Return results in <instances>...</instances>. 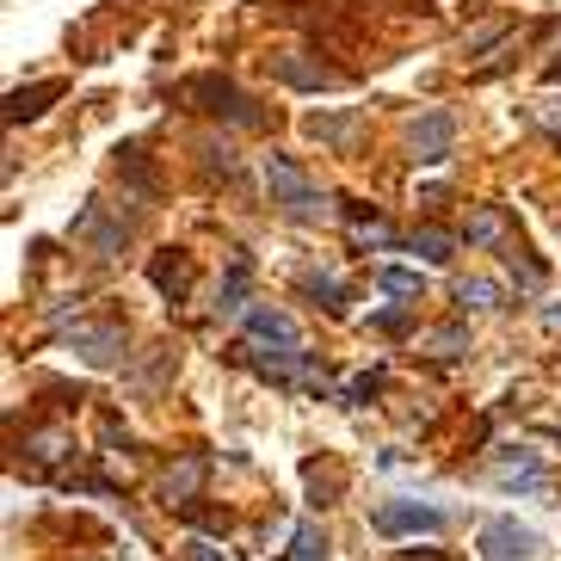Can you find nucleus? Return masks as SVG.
<instances>
[{
	"label": "nucleus",
	"instance_id": "4468645a",
	"mask_svg": "<svg viewBox=\"0 0 561 561\" xmlns=\"http://www.w3.org/2000/svg\"><path fill=\"white\" fill-rule=\"evenodd\" d=\"M500 241H506V210L500 204L469 216V248H500Z\"/></svg>",
	"mask_w": 561,
	"mask_h": 561
},
{
	"label": "nucleus",
	"instance_id": "7ed1b4c3",
	"mask_svg": "<svg viewBox=\"0 0 561 561\" xmlns=\"http://www.w3.org/2000/svg\"><path fill=\"white\" fill-rule=\"evenodd\" d=\"M476 549L481 561H537V530H525L518 518H488Z\"/></svg>",
	"mask_w": 561,
	"mask_h": 561
},
{
	"label": "nucleus",
	"instance_id": "1a4fd4ad",
	"mask_svg": "<svg viewBox=\"0 0 561 561\" xmlns=\"http://www.w3.org/2000/svg\"><path fill=\"white\" fill-rule=\"evenodd\" d=\"M75 346H81L87 364H112L117 352H124V328H117V321H105V328H81L75 333Z\"/></svg>",
	"mask_w": 561,
	"mask_h": 561
},
{
	"label": "nucleus",
	"instance_id": "f257e3e1",
	"mask_svg": "<svg viewBox=\"0 0 561 561\" xmlns=\"http://www.w3.org/2000/svg\"><path fill=\"white\" fill-rule=\"evenodd\" d=\"M265 192H272V204H278L284 216H297V222H309V216L321 210V192L309 185V173H302L290 154H272V161H265Z\"/></svg>",
	"mask_w": 561,
	"mask_h": 561
},
{
	"label": "nucleus",
	"instance_id": "f03ea898",
	"mask_svg": "<svg viewBox=\"0 0 561 561\" xmlns=\"http://www.w3.org/2000/svg\"><path fill=\"white\" fill-rule=\"evenodd\" d=\"M185 100H198L204 112H216V117H234V124H248V130H253V124H265L260 105H253L234 81H222V75H198V81H185Z\"/></svg>",
	"mask_w": 561,
	"mask_h": 561
},
{
	"label": "nucleus",
	"instance_id": "b1692460",
	"mask_svg": "<svg viewBox=\"0 0 561 561\" xmlns=\"http://www.w3.org/2000/svg\"><path fill=\"white\" fill-rule=\"evenodd\" d=\"M396 561H445V556H438V549H401Z\"/></svg>",
	"mask_w": 561,
	"mask_h": 561
},
{
	"label": "nucleus",
	"instance_id": "6ab92c4d",
	"mask_svg": "<svg viewBox=\"0 0 561 561\" xmlns=\"http://www.w3.org/2000/svg\"><path fill=\"white\" fill-rule=\"evenodd\" d=\"M204 167H210V173H222V180H229V173H234V167H241V161H234V149H229V142H204Z\"/></svg>",
	"mask_w": 561,
	"mask_h": 561
},
{
	"label": "nucleus",
	"instance_id": "ddd939ff",
	"mask_svg": "<svg viewBox=\"0 0 561 561\" xmlns=\"http://www.w3.org/2000/svg\"><path fill=\"white\" fill-rule=\"evenodd\" d=\"M352 241H358V248H389V241H396V234H389V222H382L377 210H364V204H352Z\"/></svg>",
	"mask_w": 561,
	"mask_h": 561
},
{
	"label": "nucleus",
	"instance_id": "f3484780",
	"mask_svg": "<svg viewBox=\"0 0 561 561\" xmlns=\"http://www.w3.org/2000/svg\"><path fill=\"white\" fill-rule=\"evenodd\" d=\"M377 284L389 290V297H420V272H401V265H382Z\"/></svg>",
	"mask_w": 561,
	"mask_h": 561
},
{
	"label": "nucleus",
	"instance_id": "aec40b11",
	"mask_svg": "<svg viewBox=\"0 0 561 561\" xmlns=\"http://www.w3.org/2000/svg\"><path fill=\"white\" fill-rule=\"evenodd\" d=\"M494 297H500V290L488 278H476V284H462V290H457V302H469V309H494Z\"/></svg>",
	"mask_w": 561,
	"mask_h": 561
},
{
	"label": "nucleus",
	"instance_id": "5701e85b",
	"mask_svg": "<svg viewBox=\"0 0 561 561\" xmlns=\"http://www.w3.org/2000/svg\"><path fill=\"white\" fill-rule=\"evenodd\" d=\"M377 328H382V333H401V328H408V309H389V314H377Z\"/></svg>",
	"mask_w": 561,
	"mask_h": 561
},
{
	"label": "nucleus",
	"instance_id": "39448f33",
	"mask_svg": "<svg viewBox=\"0 0 561 561\" xmlns=\"http://www.w3.org/2000/svg\"><path fill=\"white\" fill-rule=\"evenodd\" d=\"M370 525H377L382 537H401V530H438L445 525V512L420 506V500H382V506L370 512Z\"/></svg>",
	"mask_w": 561,
	"mask_h": 561
},
{
	"label": "nucleus",
	"instance_id": "a211bd4d",
	"mask_svg": "<svg viewBox=\"0 0 561 561\" xmlns=\"http://www.w3.org/2000/svg\"><path fill=\"white\" fill-rule=\"evenodd\" d=\"M302 290L321 297V309H340V278H328V272H302Z\"/></svg>",
	"mask_w": 561,
	"mask_h": 561
},
{
	"label": "nucleus",
	"instance_id": "423d86ee",
	"mask_svg": "<svg viewBox=\"0 0 561 561\" xmlns=\"http://www.w3.org/2000/svg\"><path fill=\"white\" fill-rule=\"evenodd\" d=\"M204 476H210V457H204V450H192V457H180V469H167V481H161V494H167V506H180V512H192V500H198Z\"/></svg>",
	"mask_w": 561,
	"mask_h": 561
},
{
	"label": "nucleus",
	"instance_id": "2eb2a0df",
	"mask_svg": "<svg viewBox=\"0 0 561 561\" xmlns=\"http://www.w3.org/2000/svg\"><path fill=\"white\" fill-rule=\"evenodd\" d=\"M450 248H457V241H450L445 229H413V253H420V260L445 265V260H450Z\"/></svg>",
	"mask_w": 561,
	"mask_h": 561
},
{
	"label": "nucleus",
	"instance_id": "f8f14e48",
	"mask_svg": "<svg viewBox=\"0 0 561 561\" xmlns=\"http://www.w3.org/2000/svg\"><path fill=\"white\" fill-rule=\"evenodd\" d=\"M56 93H62V81H37V87H19L13 100H7V117H13V124H19V117H37V112H44V105L56 100Z\"/></svg>",
	"mask_w": 561,
	"mask_h": 561
},
{
	"label": "nucleus",
	"instance_id": "9d476101",
	"mask_svg": "<svg viewBox=\"0 0 561 561\" xmlns=\"http://www.w3.org/2000/svg\"><path fill=\"white\" fill-rule=\"evenodd\" d=\"M248 333H253V340H278L284 352H297V321H290L284 309H253L248 314Z\"/></svg>",
	"mask_w": 561,
	"mask_h": 561
},
{
	"label": "nucleus",
	"instance_id": "9b49d317",
	"mask_svg": "<svg viewBox=\"0 0 561 561\" xmlns=\"http://www.w3.org/2000/svg\"><path fill=\"white\" fill-rule=\"evenodd\" d=\"M302 130L314 136V142H333V149H340V142H352V136H358V112H314L309 124H302Z\"/></svg>",
	"mask_w": 561,
	"mask_h": 561
},
{
	"label": "nucleus",
	"instance_id": "4be33fe9",
	"mask_svg": "<svg viewBox=\"0 0 561 561\" xmlns=\"http://www.w3.org/2000/svg\"><path fill=\"white\" fill-rule=\"evenodd\" d=\"M185 556H192V561H234L229 549H216V543H192V549H185Z\"/></svg>",
	"mask_w": 561,
	"mask_h": 561
},
{
	"label": "nucleus",
	"instance_id": "6e6552de",
	"mask_svg": "<svg viewBox=\"0 0 561 561\" xmlns=\"http://www.w3.org/2000/svg\"><path fill=\"white\" fill-rule=\"evenodd\" d=\"M149 278H154V290H161V297L180 302L185 290H192V260L167 248V253H154V260H149Z\"/></svg>",
	"mask_w": 561,
	"mask_h": 561
},
{
	"label": "nucleus",
	"instance_id": "20e7f679",
	"mask_svg": "<svg viewBox=\"0 0 561 561\" xmlns=\"http://www.w3.org/2000/svg\"><path fill=\"white\" fill-rule=\"evenodd\" d=\"M450 142H457V117L450 112H426V117H413L408 124V154L413 161H445L450 154Z\"/></svg>",
	"mask_w": 561,
	"mask_h": 561
},
{
	"label": "nucleus",
	"instance_id": "dca6fc26",
	"mask_svg": "<svg viewBox=\"0 0 561 561\" xmlns=\"http://www.w3.org/2000/svg\"><path fill=\"white\" fill-rule=\"evenodd\" d=\"M290 556H297V561H321V556H328V537H321V525H297V537H290Z\"/></svg>",
	"mask_w": 561,
	"mask_h": 561
},
{
	"label": "nucleus",
	"instance_id": "412c9836",
	"mask_svg": "<svg viewBox=\"0 0 561 561\" xmlns=\"http://www.w3.org/2000/svg\"><path fill=\"white\" fill-rule=\"evenodd\" d=\"M426 346H438V352H462V328H438L426 340Z\"/></svg>",
	"mask_w": 561,
	"mask_h": 561
},
{
	"label": "nucleus",
	"instance_id": "0eeeda50",
	"mask_svg": "<svg viewBox=\"0 0 561 561\" xmlns=\"http://www.w3.org/2000/svg\"><path fill=\"white\" fill-rule=\"evenodd\" d=\"M272 75L284 87H340V75L321 56H272Z\"/></svg>",
	"mask_w": 561,
	"mask_h": 561
}]
</instances>
